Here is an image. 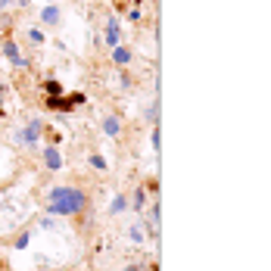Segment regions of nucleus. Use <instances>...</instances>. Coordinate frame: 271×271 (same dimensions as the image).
I'll list each match as a JSON object with an SVG mask.
<instances>
[{
    "label": "nucleus",
    "instance_id": "f257e3e1",
    "mask_svg": "<svg viewBox=\"0 0 271 271\" xmlns=\"http://www.w3.org/2000/svg\"><path fill=\"white\" fill-rule=\"evenodd\" d=\"M88 206V196H85V190H78V187H69V184H63V187H53L50 193H47V215H60V218H66V215H78L81 209Z\"/></svg>",
    "mask_w": 271,
    "mask_h": 271
},
{
    "label": "nucleus",
    "instance_id": "f03ea898",
    "mask_svg": "<svg viewBox=\"0 0 271 271\" xmlns=\"http://www.w3.org/2000/svg\"><path fill=\"white\" fill-rule=\"evenodd\" d=\"M41 131H44V122L34 119V122H28L25 128L13 131V140H16L19 147H34V144H38V137H41Z\"/></svg>",
    "mask_w": 271,
    "mask_h": 271
},
{
    "label": "nucleus",
    "instance_id": "7ed1b4c3",
    "mask_svg": "<svg viewBox=\"0 0 271 271\" xmlns=\"http://www.w3.org/2000/svg\"><path fill=\"white\" fill-rule=\"evenodd\" d=\"M41 153H44V166L50 169V172H60L63 169V153L56 150V147H44Z\"/></svg>",
    "mask_w": 271,
    "mask_h": 271
},
{
    "label": "nucleus",
    "instance_id": "20e7f679",
    "mask_svg": "<svg viewBox=\"0 0 271 271\" xmlns=\"http://www.w3.org/2000/svg\"><path fill=\"white\" fill-rule=\"evenodd\" d=\"M3 56H6V60L13 63L16 69H25V66H28V60H25V56L19 53V47H16L13 41H6V44H3Z\"/></svg>",
    "mask_w": 271,
    "mask_h": 271
},
{
    "label": "nucleus",
    "instance_id": "39448f33",
    "mask_svg": "<svg viewBox=\"0 0 271 271\" xmlns=\"http://www.w3.org/2000/svg\"><path fill=\"white\" fill-rule=\"evenodd\" d=\"M60 19H63V9L56 6V3L41 9V22H44V25H60Z\"/></svg>",
    "mask_w": 271,
    "mask_h": 271
},
{
    "label": "nucleus",
    "instance_id": "423d86ee",
    "mask_svg": "<svg viewBox=\"0 0 271 271\" xmlns=\"http://www.w3.org/2000/svg\"><path fill=\"white\" fill-rule=\"evenodd\" d=\"M109 50H112L109 56H112V63H115V66H128V63H131V60H134V53H131V50H128V47H122V44H115V47H109Z\"/></svg>",
    "mask_w": 271,
    "mask_h": 271
},
{
    "label": "nucleus",
    "instance_id": "0eeeda50",
    "mask_svg": "<svg viewBox=\"0 0 271 271\" xmlns=\"http://www.w3.org/2000/svg\"><path fill=\"white\" fill-rule=\"evenodd\" d=\"M103 134L106 137H119L122 134V119L119 115H106L103 119Z\"/></svg>",
    "mask_w": 271,
    "mask_h": 271
},
{
    "label": "nucleus",
    "instance_id": "6e6552de",
    "mask_svg": "<svg viewBox=\"0 0 271 271\" xmlns=\"http://www.w3.org/2000/svg\"><path fill=\"white\" fill-rule=\"evenodd\" d=\"M103 38H106V44H109V47H115V44L122 41V28H119V22H115V19H109V25H106Z\"/></svg>",
    "mask_w": 271,
    "mask_h": 271
},
{
    "label": "nucleus",
    "instance_id": "1a4fd4ad",
    "mask_svg": "<svg viewBox=\"0 0 271 271\" xmlns=\"http://www.w3.org/2000/svg\"><path fill=\"white\" fill-rule=\"evenodd\" d=\"M128 206H134L137 212L144 209V206H147V187H137V190H134V199H128Z\"/></svg>",
    "mask_w": 271,
    "mask_h": 271
},
{
    "label": "nucleus",
    "instance_id": "9d476101",
    "mask_svg": "<svg viewBox=\"0 0 271 271\" xmlns=\"http://www.w3.org/2000/svg\"><path fill=\"white\" fill-rule=\"evenodd\" d=\"M44 93H47V97H63V85H60V81H44Z\"/></svg>",
    "mask_w": 271,
    "mask_h": 271
},
{
    "label": "nucleus",
    "instance_id": "9b49d317",
    "mask_svg": "<svg viewBox=\"0 0 271 271\" xmlns=\"http://www.w3.org/2000/svg\"><path fill=\"white\" fill-rule=\"evenodd\" d=\"M88 162H90V166L97 169V172H109V162H106V159L100 156V153H90V156H88Z\"/></svg>",
    "mask_w": 271,
    "mask_h": 271
},
{
    "label": "nucleus",
    "instance_id": "f8f14e48",
    "mask_svg": "<svg viewBox=\"0 0 271 271\" xmlns=\"http://www.w3.org/2000/svg\"><path fill=\"white\" fill-rule=\"evenodd\" d=\"M128 209V196H115L112 203H109V215H119V212Z\"/></svg>",
    "mask_w": 271,
    "mask_h": 271
},
{
    "label": "nucleus",
    "instance_id": "ddd939ff",
    "mask_svg": "<svg viewBox=\"0 0 271 271\" xmlns=\"http://www.w3.org/2000/svg\"><path fill=\"white\" fill-rule=\"evenodd\" d=\"M28 243H31V231H22L13 246H16V250H28Z\"/></svg>",
    "mask_w": 271,
    "mask_h": 271
},
{
    "label": "nucleus",
    "instance_id": "4468645a",
    "mask_svg": "<svg viewBox=\"0 0 271 271\" xmlns=\"http://www.w3.org/2000/svg\"><path fill=\"white\" fill-rule=\"evenodd\" d=\"M28 41L31 44H44V31L41 28H28Z\"/></svg>",
    "mask_w": 271,
    "mask_h": 271
},
{
    "label": "nucleus",
    "instance_id": "2eb2a0df",
    "mask_svg": "<svg viewBox=\"0 0 271 271\" xmlns=\"http://www.w3.org/2000/svg\"><path fill=\"white\" fill-rule=\"evenodd\" d=\"M41 228H44V231H53V228H56L53 215H44V218H41Z\"/></svg>",
    "mask_w": 271,
    "mask_h": 271
},
{
    "label": "nucleus",
    "instance_id": "dca6fc26",
    "mask_svg": "<svg viewBox=\"0 0 271 271\" xmlns=\"http://www.w3.org/2000/svg\"><path fill=\"white\" fill-rule=\"evenodd\" d=\"M131 240H134V243H140V240H144V231H140V228H137V225H134V228H131Z\"/></svg>",
    "mask_w": 271,
    "mask_h": 271
},
{
    "label": "nucleus",
    "instance_id": "f3484780",
    "mask_svg": "<svg viewBox=\"0 0 271 271\" xmlns=\"http://www.w3.org/2000/svg\"><path fill=\"white\" fill-rule=\"evenodd\" d=\"M128 22H140V9H137V6L131 9V13H128Z\"/></svg>",
    "mask_w": 271,
    "mask_h": 271
},
{
    "label": "nucleus",
    "instance_id": "a211bd4d",
    "mask_svg": "<svg viewBox=\"0 0 271 271\" xmlns=\"http://www.w3.org/2000/svg\"><path fill=\"white\" fill-rule=\"evenodd\" d=\"M9 3H13V0H0V9H6Z\"/></svg>",
    "mask_w": 271,
    "mask_h": 271
},
{
    "label": "nucleus",
    "instance_id": "6ab92c4d",
    "mask_svg": "<svg viewBox=\"0 0 271 271\" xmlns=\"http://www.w3.org/2000/svg\"><path fill=\"white\" fill-rule=\"evenodd\" d=\"M13 3H22V6H28V3H31V0H13Z\"/></svg>",
    "mask_w": 271,
    "mask_h": 271
},
{
    "label": "nucleus",
    "instance_id": "aec40b11",
    "mask_svg": "<svg viewBox=\"0 0 271 271\" xmlns=\"http://www.w3.org/2000/svg\"><path fill=\"white\" fill-rule=\"evenodd\" d=\"M3 93H6V88H3V85H0V103H3Z\"/></svg>",
    "mask_w": 271,
    "mask_h": 271
},
{
    "label": "nucleus",
    "instance_id": "412c9836",
    "mask_svg": "<svg viewBox=\"0 0 271 271\" xmlns=\"http://www.w3.org/2000/svg\"><path fill=\"white\" fill-rule=\"evenodd\" d=\"M153 271H159V268H153Z\"/></svg>",
    "mask_w": 271,
    "mask_h": 271
},
{
    "label": "nucleus",
    "instance_id": "4be33fe9",
    "mask_svg": "<svg viewBox=\"0 0 271 271\" xmlns=\"http://www.w3.org/2000/svg\"><path fill=\"white\" fill-rule=\"evenodd\" d=\"M50 3H53V0H50Z\"/></svg>",
    "mask_w": 271,
    "mask_h": 271
}]
</instances>
